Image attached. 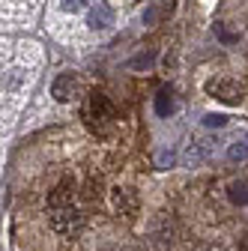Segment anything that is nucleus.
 <instances>
[{
	"label": "nucleus",
	"instance_id": "nucleus-1",
	"mask_svg": "<svg viewBox=\"0 0 248 251\" xmlns=\"http://www.w3.org/2000/svg\"><path fill=\"white\" fill-rule=\"evenodd\" d=\"M84 120L93 132L99 135H108L111 123H114V105L111 99L105 96V93H90L87 102H84Z\"/></svg>",
	"mask_w": 248,
	"mask_h": 251
},
{
	"label": "nucleus",
	"instance_id": "nucleus-2",
	"mask_svg": "<svg viewBox=\"0 0 248 251\" xmlns=\"http://www.w3.org/2000/svg\"><path fill=\"white\" fill-rule=\"evenodd\" d=\"M206 93H209V96H215L219 102H224V105H239L245 99V87L236 84V81H230V78H215V81H209L206 84Z\"/></svg>",
	"mask_w": 248,
	"mask_h": 251
},
{
	"label": "nucleus",
	"instance_id": "nucleus-3",
	"mask_svg": "<svg viewBox=\"0 0 248 251\" xmlns=\"http://www.w3.org/2000/svg\"><path fill=\"white\" fill-rule=\"evenodd\" d=\"M48 222H51V227L57 230V233H75L78 227H81V212L75 209V203H69V206H57V209H48Z\"/></svg>",
	"mask_w": 248,
	"mask_h": 251
},
{
	"label": "nucleus",
	"instance_id": "nucleus-4",
	"mask_svg": "<svg viewBox=\"0 0 248 251\" xmlns=\"http://www.w3.org/2000/svg\"><path fill=\"white\" fill-rule=\"evenodd\" d=\"M75 90H78V78L72 72H63V75H57L54 84H51V96L57 102H69L75 96Z\"/></svg>",
	"mask_w": 248,
	"mask_h": 251
},
{
	"label": "nucleus",
	"instance_id": "nucleus-5",
	"mask_svg": "<svg viewBox=\"0 0 248 251\" xmlns=\"http://www.w3.org/2000/svg\"><path fill=\"white\" fill-rule=\"evenodd\" d=\"M138 206H141V201H138V195L132 192V188H114V209L120 212V215H135L138 212Z\"/></svg>",
	"mask_w": 248,
	"mask_h": 251
},
{
	"label": "nucleus",
	"instance_id": "nucleus-6",
	"mask_svg": "<svg viewBox=\"0 0 248 251\" xmlns=\"http://www.w3.org/2000/svg\"><path fill=\"white\" fill-rule=\"evenodd\" d=\"M87 24H90V27H96V30L111 27V24H114V9H111L108 3H96V6L87 12Z\"/></svg>",
	"mask_w": 248,
	"mask_h": 251
},
{
	"label": "nucleus",
	"instance_id": "nucleus-7",
	"mask_svg": "<svg viewBox=\"0 0 248 251\" xmlns=\"http://www.w3.org/2000/svg\"><path fill=\"white\" fill-rule=\"evenodd\" d=\"M72 203V185H69V179H63L54 192L48 195V209H57V206H69Z\"/></svg>",
	"mask_w": 248,
	"mask_h": 251
},
{
	"label": "nucleus",
	"instance_id": "nucleus-8",
	"mask_svg": "<svg viewBox=\"0 0 248 251\" xmlns=\"http://www.w3.org/2000/svg\"><path fill=\"white\" fill-rule=\"evenodd\" d=\"M171 0H152V3H149V9L144 12V24H156V21H162L168 12H171Z\"/></svg>",
	"mask_w": 248,
	"mask_h": 251
},
{
	"label": "nucleus",
	"instance_id": "nucleus-9",
	"mask_svg": "<svg viewBox=\"0 0 248 251\" xmlns=\"http://www.w3.org/2000/svg\"><path fill=\"white\" fill-rule=\"evenodd\" d=\"M156 114L159 117H171L174 114V90L171 87L159 90V96H156Z\"/></svg>",
	"mask_w": 248,
	"mask_h": 251
},
{
	"label": "nucleus",
	"instance_id": "nucleus-10",
	"mask_svg": "<svg viewBox=\"0 0 248 251\" xmlns=\"http://www.w3.org/2000/svg\"><path fill=\"white\" fill-rule=\"evenodd\" d=\"M227 195H230L233 203H248V179H233Z\"/></svg>",
	"mask_w": 248,
	"mask_h": 251
},
{
	"label": "nucleus",
	"instance_id": "nucleus-11",
	"mask_svg": "<svg viewBox=\"0 0 248 251\" xmlns=\"http://www.w3.org/2000/svg\"><path fill=\"white\" fill-rule=\"evenodd\" d=\"M227 159H230V162H242V159H248V138H245V141H236V144L227 150Z\"/></svg>",
	"mask_w": 248,
	"mask_h": 251
},
{
	"label": "nucleus",
	"instance_id": "nucleus-12",
	"mask_svg": "<svg viewBox=\"0 0 248 251\" xmlns=\"http://www.w3.org/2000/svg\"><path fill=\"white\" fill-rule=\"evenodd\" d=\"M203 126H206V129H224L227 117H222V114H206L203 117Z\"/></svg>",
	"mask_w": 248,
	"mask_h": 251
},
{
	"label": "nucleus",
	"instance_id": "nucleus-13",
	"mask_svg": "<svg viewBox=\"0 0 248 251\" xmlns=\"http://www.w3.org/2000/svg\"><path fill=\"white\" fill-rule=\"evenodd\" d=\"M152 60H156V54L147 51V54H141V57L132 60V69H147V66H152Z\"/></svg>",
	"mask_w": 248,
	"mask_h": 251
},
{
	"label": "nucleus",
	"instance_id": "nucleus-14",
	"mask_svg": "<svg viewBox=\"0 0 248 251\" xmlns=\"http://www.w3.org/2000/svg\"><path fill=\"white\" fill-rule=\"evenodd\" d=\"M174 159H176L174 150H162V152H159V159H156V165H159V168H165V165H174Z\"/></svg>",
	"mask_w": 248,
	"mask_h": 251
},
{
	"label": "nucleus",
	"instance_id": "nucleus-15",
	"mask_svg": "<svg viewBox=\"0 0 248 251\" xmlns=\"http://www.w3.org/2000/svg\"><path fill=\"white\" fill-rule=\"evenodd\" d=\"M84 3L87 0H60V6H63L66 12H78V9H84Z\"/></svg>",
	"mask_w": 248,
	"mask_h": 251
},
{
	"label": "nucleus",
	"instance_id": "nucleus-16",
	"mask_svg": "<svg viewBox=\"0 0 248 251\" xmlns=\"http://www.w3.org/2000/svg\"><path fill=\"white\" fill-rule=\"evenodd\" d=\"M203 251H227V248H224V245H222V242H209V245H206V248H203Z\"/></svg>",
	"mask_w": 248,
	"mask_h": 251
},
{
	"label": "nucleus",
	"instance_id": "nucleus-17",
	"mask_svg": "<svg viewBox=\"0 0 248 251\" xmlns=\"http://www.w3.org/2000/svg\"><path fill=\"white\" fill-rule=\"evenodd\" d=\"M239 251H248V236H245V239L239 242Z\"/></svg>",
	"mask_w": 248,
	"mask_h": 251
}]
</instances>
